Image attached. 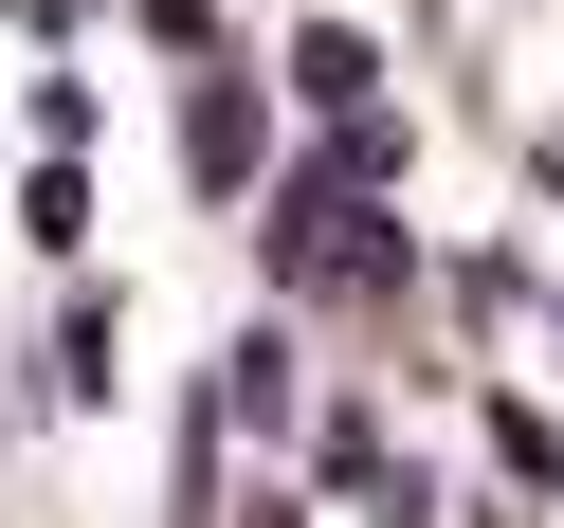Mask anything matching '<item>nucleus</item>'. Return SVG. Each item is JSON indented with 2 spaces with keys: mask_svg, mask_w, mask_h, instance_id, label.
<instances>
[{
  "mask_svg": "<svg viewBox=\"0 0 564 528\" xmlns=\"http://www.w3.org/2000/svg\"><path fill=\"white\" fill-rule=\"evenodd\" d=\"M183 164L237 183V164H256V91H200V110H183Z\"/></svg>",
  "mask_w": 564,
  "mask_h": 528,
  "instance_id": "obj_1",
  "label": "nucleus"
},
{
  "mask_svg": "<svg viewBox=\"0 0 564 528\" xmlns=\"http://www.w3.org/2000/svg\"><path fill=\"white\" fill-rule=\"evenodd\" d=\"M365 74H382L365 37H310V55H292V91H310V110H365Z\"/></svg>",
  "mask_w": 564,
  "mask_h": 528,
  "instance_id": "obj_2",
  "label": "nucleus"
},
{
  "mask_svg": "<svg viewBox=\"0 0 564 528\" xmlns=\"http://www.w3.org/2000/svg\"><path fill=\"white\" fill-rule=\"evenodd\" d=\"M256 528H292V510H256Z\"/></svg>",
  "mask_w": 564,
  "mask_h": 528,
  "instance_id": "obj_3",
  "label": "nucleus"
}]
</instances>
